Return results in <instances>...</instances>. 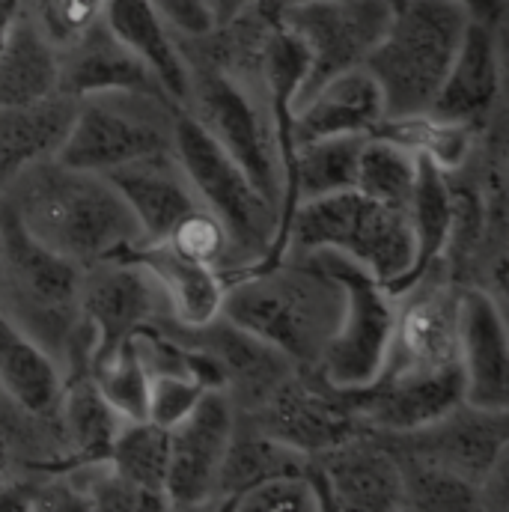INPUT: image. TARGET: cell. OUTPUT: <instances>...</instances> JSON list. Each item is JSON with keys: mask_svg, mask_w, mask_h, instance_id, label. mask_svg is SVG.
<instances>
[{"mask_svg": "<svg viewBox=\"0 0 509 512\" xmlns=\"http://www.w3.org/2000/svg\"><path fill=\"white\" fill-rule=\"evenodd\" d=\"M48 251L90 268L140 245V227L108 176L45 158L18 173L3 197Z\"/></svg>", "mask_w": 509, "mask_h": 512, "instance_id": "1", "label": "cell"}, {"mask_svg": "<svg viewBox=\"0 0 509 512\" xmlns=\"http://www.w3.org/2000/svg\"><path fill=\"white\" fill-rule=\"evenodd\" d=\"M343 313V283L316 254H283L274 265L227 280L221 316L256 334L295 370H316Z\"/></svg>", "mask_w": 509, "mask_h": 512, "instance_id": "2", "label": "cell"}, {"mask_svg": "<svg viewBox=\"0 0 509 512\" xmlns=\"http://www.w3.org/2000/svg\"><path fill=\"white\" fill-rule=\"evenodd\" d=\"M81 274L84 268L39 245L12 206L0 200V310L57 358L63 379L87 370L90 358Z\"/></svg>", "mask_w": 509, "mask_h": 512, "instance_id": "3", "label": "cell"}, {"mask_svg": "<svg viewBox=\"0 0 509 512\" xmlns=\"http://www.w3.org/2000/svg\"><path fill=\"white\" fill-rule=\"evenodd\" d=\"M471 12L459 0H399L364 69L379 84L387 120L423 117L462 45Z\"/></svg>", "mask_w": 509, "mask_h": 512, "instance_id": "4", "label": "cell"}, {"mask_svg": "<svg viewBox=\"0 0 509 512\" xmlns=\"http://www.w3.org/2000/svg\"><path fill=\"white\" fill-rule=\"evenodd\" d=\"M316 251L349 256L393 289L414 259L408 212L387 209L355 188L298 203L286 233V254Z\"/></svg>", "mask_w": 509, "mask_h": 512, "instance_id": "5", "label": "cell"}, {"mask_svg": "<svg viewBox=\"0 0 509 512\" xmlns=\"http://www.w3.org/2000/svg\"><path fill=\"white\" fill-rule=\"evenodd\" d=\"M173 155L200 203L227 230L239 271L259 265L277 233V206L256 188L251 176L188 111H179L176 117Z\"/></svg>", "mask_w": 509, "mask_h": 512, "instance_id": "6", "label": "cell"}, {"mask_svg": "<svg viewBox=\"0 0 509 512\" xmlns=\"http://www.w3.org/2000/svg\"><path fill=\"white\" fill-rule=\"evenodd\" d=\"M182 54L191 75L185 111L224 146V152L251 176V182L280 212L283 176L265 93L200 54H191L185 48Z\"/></svg>", "mask_w": 509, "mask_h": 512, "instance_id": "7", "label": "cell"}, {"mask_svg": "<svg viewBox=\"0 0 509 512\" xmlns=\"http://www.w3.org/2000/svg\"><path fill=\"white\" fill-rule=\"evenodd\" d=\"M176 117L179 108L173 102L146 93L84 96L57 161L105 176L131 161L173 152Z\"/></svg>", "mask_w": 509, "mask_h": 512, "instance_id": "8", "label": "cell"}, {"mask_svg": "<svg viewBox=\"0 0 509 512\" xmlns=\"http://www.w3.org/2000/svg\"><path fill=\"white\" fill-rule=\"evenodd\" d=\"M316 256L343 283L340 325L316 373L334 387H364L382 373L396 319V295L349 256L337 251H316Z\"/></svg>", "mask_w": 509, "mask_h": 512, "instance_id": "9", "label": "cell"}, {"mask_svg": "<svg viewBox=\"0 0 509 512\" xmlns=\"http://www.w3.org/2000/svg\"><path fill=\"white\" fill-rule=\"evenodd\" d=\"M387 0H313L280 9V21L307 51V78L298 105L331 78L361 69L387 30Z\"/></svg>", "mask_w": 509, "mask_h": 512, "instance_id": "10", "label": "cell"}, {"mask_svg": "<svg viewBox=\"0 0 509 512\" xmlns=\"http://www.w3.org/2000/svg\"><path fill=\"white\" fill-rule=\"evenodd\" d=\"M81 322L90 334V367L114 355L134 334L173 322V313L155 277L140 262L117 256L84 268Z\"/></svg>", "mask_w": 509, "mask_h": 512, "instance_id": "11", "label": "cell"}, {"mask_svg": "<svg viewBox=\"0 0 509 512\" xmlns=\"http://www.w3.org/2000/svg\"><path fill=\"white\" fill-rule=\"evenodd\" d=\"M245 417H251L274 441L304 456H316L352 435L367 432L349 402V393L325 382L316 370H295L271 390L262 405L245 411Z\"/></svg>", "mask_w": 509, "mask_h": 512, "instance_id": "12", "label": "cell"}, {"mask_svg": "<svg viewBox=\"0 0 509 512\" xmlns=\"http://www.w3.org/2000/svg\"><path fill=\"white\" fill-rule=\"evenodd\" d=\"M396 456H411L441 471H450L480 489L489 471L509 456L507 411L453 405L438 420L408 432H376Z\"/></svg>", "mask_w": 509, "mask_h": 512, "instance_id": "13", "label": "cell"}, {"mask_svg": "<svg viewBox=\"0 0 509 512\" xmlns=\"http://www.w3.org/2000/svg\"><path fill=\"white\" fill-rule=\"evenodd\" d=\"M236 408L224 390H206L194 411L170 429L167 507L212 510L218 474L233 435Z\"/></svg>", "mask_w": 509, "mask_h": 512, "instance_id": "14", "label": "cell"}, {"mask_svg": "<svg viewBox=\"0 0 509 512\" xmlns=\"http://www.w3.org/2000/svg\"><path fill=\"white\" fill-rule=\"evenodd\" d=\"M504 111V24L471 18L426 117L483 131Z\"/></svg>", "mask_w": 509, "mask_h": 512, "instance_id": "15", "label": "cell"}, {"mask_svg": "<svg viewBox=\"0 0 509 512\" xmlns=\"http://www.w3.org/2000/svg\"><path fill=\"white\" fill-rule=\"evenodd\" d=\"M158 328H167L170 334L203 349L212 358L221 376V390L242 414L262 405L277 384L295 373V364L286 355H280L251 331L239 328L227 316H215L200 328H185L176 322H164Z\"/></svg>", "mask_w": 509, "mask_h": 512, "instance_id": "16", "label": "cell"}, {"mask_svg": "<svg viewBox=\"0 0 509 512\" xmlns=\"http://www.w3.org/2000/svg\"><path fill=\"white\" fill-rule=\"evenodd\" d=\"M328 510H402V477L396 456L376 432H361L313 456Z\"/></svg>", "mask_w": 509, "mask_h": 512, "instance_id": "17", "label": "cell"}, {"mask_svg": "<svg viewBox=\"0 0 509 512\" xmlns=\"http://www.w3.org/2000/svg\"><path fill=\"white\" fill-rule=\"evenodd\" d=\"M459 370L468 405L507 411L509 340L504 301L483 286L459 289Z\"/></svg>", "mask_w": 509, "mask_h": 512, "instance_id": "18", "label": "cell"}, {"mask_svg": "<svg viewBox=\"0 0 509 512\" xmlns=\"http://www.w3.org/2000/svg\"><path fill=\"white\" fill-rule=\"evenodd\" d=\"M131 209L143 242H164L197 209H203L173 152L149 155L105 173Z\"/></svg>", "mask_w": 509, "mask_h": 512, "instance_id": "19", "label": "cell"}, {"mask_svg": "<svg viewBox=\"0 0 509 512\" xmlns=\"http://www.w3.org/2000/svg\"><path fill=\"white\" fill-rule=\"evenodd\" d=\"M57 60H60L57 90L72 99H84L96 93H146L173 102L161 90L155 75L111 33L105 18L72 48L60 51Z\"/></svg>", "mask_w": 509, "mask_h": 512, "instance_id": "20", "label": "cell"}, {"mask_svg": "<svg viewBox=\"0 0 509 512\" xmlns=\"http://www.w3.org/2000/svg\"><path fill=\"white\" fill-rule=\"evenodd\" d=\"M384 102L379 84L361 66L322 84L298 105L295 140L319 137H370L384 126Z\"/></svg>", "mask_w": 509, "mask_h": 512, "instance_id": "21", "label": "cell"}, {"mask_svg": "<svg viewBox=\"0 0 509 512\" xmlns=\"http://www.w3.org/2000/svg\"><path fill=\"white\" fill-rule=\"evenodd\" d=\"M105 24L128 51L155 75L161 90L179 111L188 108V60L179 33L152 9L149 0H105Z\"/></svg>", "mask_w": 509, "mask_h": 512, "instance_id": "22", "label": "cell"}, {"mask_svg": "<svg viewBox=\"0 0 509 512\" xmlns=\"http://www.w3.org/2000/svg\"><path fill=\"white\" fill-rule=\"evenodd\" d=\"M123 256L140 262L155 277L176 325L200 328L221 316L227 283L212 265L176 251L170 242H140Z\"/></svg>", "mask_w": 509, "mask_h": 512, "instance_id": "23", "label": "cell"}, {"mask_svg": "<svg viewBox=\"0 0 509 512\" xmlns=\"http://www.w3.org/2000/svg\"><path fill=\"white\" fill-rule=\"evenodd\" d=\"M57 429L63 444L60 471H72L81 465L105 462L111 444L123 426V414L99 393L90 373H69L63 379L60 402H57Z\"/></svg>", "mask_w": 509, "mask_h": 512, "instance_id": "24", "label": "cell"}, {"mask_svg": "<svg viewBox=\"0 0 509 512\" xmlns=\"http://www.w3.org/2000/svg\"><path fill=\"white\" fill-rule=\"evenodd\" d=\"M75 108L78 99L66 93H54L24 108H0V197L18 173L45 158H57L75 120Z\"/></svg>", "mask_w": 509, "mask_h": 512, "instance_id": "25", "label": "cell"}, {"mask_svg": "<svg viewBox=\"0 0 509 512\" xmlns=\"http://www.w3.org/2000/svg\"><path fill=\"white\" fill-rule=\"evenodd\" d=\"M63 390V367L27 331L0 310V396L36 417L57 411Z\"/></svg>", "mask_w": 509, "mask_h": 512, "instance_id": "26", "label": "cell"}, {"mask_svg": "<svg viewBox=\"0 0 509 512\" xmlns=\"http://www.w3.org/2000/svg\"><path fill=\"white\" fill-rule=\"evenodd\" d=\"M313 456H304L271 435H265L251 417L236 411L233 435L227 444V456L218 474V489L212 510H224L236 495L251 489L256 483L277 477V474H304L310 471Z\"/></svg>", "mask_w": 509, "mask_h": 512, "instance_id": "27", "label": "cell"}, {"mask_svg": "<svg viewBox=\"0 0 509 512\" xmlns=\"http://www.w3.org/2000/svg\"><path fill=\"white\" fill-rule=\"evenodd\" d=\"M408 224L414 239V259L408 274L390 289L393 295L405 292L432 265L444 262V251L453 233V197H450L447 173L420 152H417V185L408 206Z\"/></svg>", "mask_w": 509, "mask_h": 512, "instance_id": "28", "label": "cell"}, {"mask_svg": "<svg viewBox=\"0 0 509 512\" xmlns=\"http://www.w3.org/2000/svg\"><path fill=\"white\" fill-rule=\"evenodd\" d=\"M60 84V60L48 39L33 27V21L18 15L9 39L0 48V108L36 105L54 93Z\"/></svg>", "mask_w": 509, "mask_h": 512, "instance_id": "29", "label": "cell"}, {"mask_svg": "<svg viewBox=\"0 0 509 512\" xmlns=\"http://www.w3.org/2000/svg\"><path fill=\"white\" fill-rule=\"evenodd\" d=\"M417 185V152L405 143L370 134L361 146L355 191L382 203L387 209L408 212Z\"/></svg>", "mask_w": 509, "mask_h": 512, "instance_id": "30", "label": "cell"}, {"mask_svg": "<svg viewBox=\"0 0 509 512\" xmlns=\"http://www.w3.org/2000/svg\"><path fill=\"white\" fill-rule=\"evenodd\" d=\"M111 468L134 483L143 492L164 495L167 486V468H170V429L152 423L149 417L140 420H123L111 453H108Z\"/></svg>", "mask_w": 509, "mask_h": 512, "instance_id": "31", "label": "cell"}, {"mask_svg": "<svg viewBox=\"0 0 509 512\" xmlns=\"http://www.w3.org/2000/svg\"><path fill=\"white\" fill-rule=\"evenodd\" d=\"M396 465L402 477V510H480V489L474 483L450 471H441L435 465H426L420 459H411V456H396Z\"/></svg>", "mask_w": 509, "mask_h": 512, "instance_id": "32", "label": "cell"}, {"mask_svg": "<svg viewBox=\"0 0 509 512\" xmlns=\"http://www.w3.org/2000/svg\"><path fill=\"white\" fill-rule=\"evenodd\" d=\"M93 384L99 393L123 414L126 420H140L146 417V399H149V373L143 367V358L137 352L134 337L126 340L114 355L93 361L87 367Z\"/></svg>", "mask_w": 509, "mask_h": 512, "instance_id": "33", "label": "cell"}, {"mask_svg": "<svg viewBox=\"0 0 509 512\" xmlns=\"http://www.w3.org/2000/svg\"><path fill=\"white\" fill-rule=\"evenodd\" d=\"M224 510L239 512H319L328 510V498L319 486L316 468L304 474H277L242 495H236Z\"/></svg>", "mask_w": 509, "mask_h": 512, "instance_id": "34", "label": "cell"}, {"mask_svg": "<svg viewBox=\"0 0 509 512\" xmlns=\"http://www.w3.org/2000/svg\"><path fill=\"white\" fill-rule=\"evenodd\" d=\"M24 15L60 54L105 18V0H24Z\"/></svg>", "mask_w": 509, "mask_h": 512, "instance_id": "35", "label": "cell"}, {"mask_svg": "<svg viewBox=\"0 0 509 512\" xmlns=\"http://www.w3.org/2000/svg\"><path fill=\"white\" fill-rule=\"evenodd\" d=\"M75 483V489L84 495L90 510H170L161 495L143 492L126 477H120L111 462H93L66 471Z\"/></svg>", "mask_w": 509, "mask_h": 512, "instance_id": "36", "label": "cell"}, {"mask_svg": "<svg viewBox=\"0 0 509 512\" xmlns=\"http://www.w3.org/2000/svg\"><path fill=\"white\" fill-rule=\"evenodd\" d=\"M164 242H170V245H173L176 251H182V254L194 256V259L212 265V268L224 277V283H227V277H233V274L239 271L227 230L221 227V221H218L206 206L197 209V212H191V215L170 233V239H164Z\"/></svg>", "mask_w": 509, "mask_h": 512, "instance_id": "37", "label": "cell"}, {"mask_svg": "<svg viewBox=\"0 0 509 512\" xmlns=\"http://www.w3.org/2000/svg\"><path fill=\"white\" fill-rule=\"evenodd\" d=\"M209 387L182 376V373H155L149 376V399H146V417L164 429H173L179 420H185L194 405L200 402V396Z\"/></svg>", "mask_w": 509, "mask_h": 512, "instance_id": "38", "label": "cell"}, {"mask_svg": "<svg viewBox=\"0 0 509 512\" xmlns=\"http://www.w3.org/2000/svg\"><path fill=\"white\" fill-rule=\"evenodd\" d=\"M149 3L179 36H203L215 27L209 0H149Z\"/></svg>", "mask_w": 509, "mask_h": 512, "instance_id": "39", "label": "cell"}, {"mask_svg": "<svg viewBox=\"0 0 509 512\" xmlns=\"http://www.w3.org/2000/svg\"><path fill=\"white\" fill-rule=\"evenodd\" d=\"M471 18L489 21V24H504L507 21V0H459Z\"/></svg>", "mask_w": 509, "mask_h": 512, "instance_id": "40", "label": "cell"}, {"mask_svg": "<svg viewBox=\"0 0 509 512\" xmlns=\"http://www.w3.org/2000/svg\"><path fill=\"white\" fill-rule=\"evenodd\" d=\"M21 9H24V0H0V48L9 39V33H12V27H15V21L21 15Z\"/></svg>", "mask_w": 509, "mask_h": 512, "instance_id": "41", "label": "cell"}, {"mask_svg": "<svg viewBox=\"0 0 509 512\" xmlns=\"http://www.w3.org/2000/svg\"><path fill=\"white\" fill-rule=\"evenodd\" d=\"M251 3H256V0H209L215 24H224V21H230L233 15H239V12H242V9H248Z\"/></svg>", "mask_w": 509, "mask_h": 512, "instance_id": "42", "label": "cell"}, {"mask_svg": "<svg viewBox=\"0 0 509 512\" xmlns=\"http://www.w3.org/2000/svg\"><path fill=\"white\" fill-rule=\"evenodd\" d=\"M15 468V456H12V447H9V441L0 435V480L9 474Z\"/></svg>", "mask_w": 509, "mask_h": 512, "instance_id": "43", "label": "cell"}, {"mask_svg": "<svg viewBox=\"0 0 509 512\" xmlns=\"http://www.w3.org/2000/svg\"><path fill=\"white\" fill-rule=\"evenodd\" d=\"M298 3H313V0H277V6H280V9H286V6H298Z\"/></svg>", "mask_w": 509, "mask_h": 512, "instance_id": "44", "label": "cell"}, {"mask_svg": "<svg viewBox=\"0 0 509 512\" xmlns=\"http://www.w3.org/2000/svg\"><path fill=\"white\" fill-rule=\"evenodd\" d=\"M387 3H390V6H396V3H399V0H387Z\"/></svg>", "mask_w": 509, "mask_h": 512, "instance_id": "45", "label": "cell"}, {"mask_svg": "<svg viewBox=\"0 0 509 512\" xmlns=\"http://www.w3.org/2000/svg\"><path fill=\"white\" fill-rule=\"evenodd\" d=\"M3 402H6V399H3V396H0V411H3Z\"/></svg>", "mask_w": 509, "mask_h": 512, "instance_id": "46", "label": "cell"}]
</instances>
